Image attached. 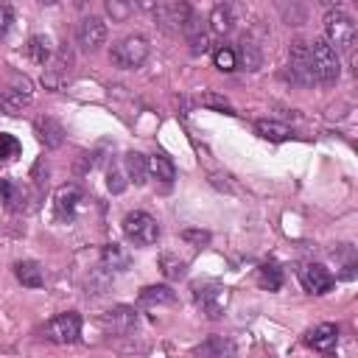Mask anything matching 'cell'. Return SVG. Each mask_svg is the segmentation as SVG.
I'll return each instance as SVG.
<instances>
[{
    "label": "cell",
    "mask_w": 358,
    "mask_h": 358,
    "mask_svg": "<svg viewBox=\"0 0 358 358\" xmlns=\"http://www.w3.org/2000/svg\"><path fill=\"white\" fill-rule=\"evenodd\" d=\"M310 50V70H313V78L319 84H336L338 76H341V62H338V53L336 48L327 42V39H313L308 45Z\"/></svg>",
    "instance_id": "obj_1"
},
{
    "label": "cell",
    "mask_w": 358,
    "mask_h": 358,
    "mask_svg": "<svg viewBox=\"0 0 358 358\" xmlns=\"http://www.w3.org/2000/svg\"><path fill=\"white\" fill-rule=\"evenodd\" d=\"M112 62L117 64V67H123V70H137V67H143V62L148 59V39L145 36H140V34H129V36H123L120 42H115V48H112Z\"/></svg>",
    "instance_id": "obj_2"
},
{
    "label": "cell",
    "mask_w": 358,
    "mask_h": 358,
    "mask_svg": "<svg viewBox=\"0 0 358 358\" xmlns=\"http://www.w3.org/2000/svg\"><path fill=\"white\" fill-rule=\"evenodd\" d=\"M324 36L336 50H352L355 45V22L350 14L330 8L324 17Z\"/></svg>",
    "instance_id": "obj_3"
},
{
    "label": "cell",
    "mask_w": 358,
    "mask_h": 358,
    "mask_svg": "<svg viewBox=\"0 0 358 358\" xmlns=\"http://www.w3.org/2000/svg\"><path fill=\"white\" fill-rule=\"evenodd\" d=\"M123 232L134 246H151L159 238V224H157L154 215H148L143 210H134L123 218Z\"/></svg>",
    "instance_id": "obj_4"
},
{
    "label": "cell",
    "mask_w": 358,
    "mask_h": 358,
    "mask_svg": "<svg viewBox=\"0 0 358 358\" xmlns=\"http://www.w3.org/2000/svg\"><path fill=\"white\" fill-rule=\"evenodd\" d=\"M42 336H45L48 341H53V344H73V341H78V336H81V316H78L76 310L59 313V316H53V319L45 324Z\"/></svg>",
    "instance_id": "obj_5"
},
{
    "label": "cell",
    "mask_w": 358,
    "mask_h": 358,
    "mask_svg": "<svg viewBox=\"0 0 358 358\" xmlns=\"http://www.w3.org/2000/svg\"><path fill=\"white\" fill-rule=\"evenodd\" d=\"M288 67H291V78L302 87H310L316 78H313V70H310V50H308V42L296 39L291 42V50H288Z\"/></svg>",
    "instance_id": "obj_6"
},
{
    "label": "cell",
    "mask_w": 358,
    "mask_h": 358,
    "mask_svg": "<svg viewBox=\"0 0 358 358\" xmlns=\"http://www.w3.org/2000/svg\"><path fill=\"white\" fill-rule=\"evenodd\" d=\"M76 39H78L81 50L95 53V50L106 42V22H103L101 17H95V14L84 17V20L78 22V28H76Z\"/></svg>",
    "instance_id": "obj_7"
},
{
    "label": "cell",
    "mask_w": 358,
    "mask_h": 358,
    "mask_svg": "<svg viewBox=\"0 0 358 358\" xmlns=\"http://www.w3.org/2000/svg\"><path fill=\"white\" fill-rule=\"evenodd\" d=\"M196 302L204 308L210 319H218L229 305V288L224 285H196Z\"/></svg>",
    "instance_id": "obj_8"
},
{
    "label": "cell",
    "mask_w": 358,
    "mask_h": 358,
    "mask_svg": "<svg viewBox=\"0 0 358 358\" xmlns=\"http://www.w3.org/2000/svg\"><path fill=\"white\" fill-rule=\"evenodd\" d=\"M299 282H302V288L308 291V294H327L330 288H333V274L324 268V266H319V263H308V266H302L299 268Z\"/></svg>",
    "instance_id": "obj_9"
},
{
    "label": "cell",
    "mask_w": 358,
    "mask_h": 358,
    "mask_svg": "<svg viewBox=\"0 0 358 358\" xmlns=\"http://www.w3.org/2000/svg\"><path fill=\"white\" fill-rule=\"evenodd\" d=\"M81 199H84V196H81L78 185H62V187L56 190V196H53L56 218H59V221H70V218L76 215V210H78Z\"/></svg>",
    "instance_id": "obj_10"
},
{
    "label": "cell",
    "mask_w": 358,
    "mask_h": 358,
    "mask_svg": "<svg viewBox=\"0 0 358 358\" xmlns=\"http://www.w3.org/2000/svg\"><path fill=\"white\" fill-rule=\"evenodd\" d=\"M336 341H338V327L330 324V322H322L316 324L313 330H308L305 336V344L316 352H333L336 350Z\"/></svg>",
    "instance_id": "obj_11"
},
{
    "label": "cell",
    "mask_w": 358,
    "mask_h": 358,
    "mask_svg": "<svg viewBox=\"0 0 358 358\" xmlns=\"http://www.w3.org/2000/svg\"><path fill=\"white\" fill-rule=\"evenodd\" d=\"M134 324H137L134 310H131V308H123V305L106 310V316H103V327H106V333H115V336H129V333L134 330Z\"/></svg>",
    "instance_id": "obj_12"
},
{
    "label": "cell",
    "mask_w": 358,
    "mask_h": 358,
    "mask_svg": "<svg viewBox=\"0 0 358 358\" xmlns=\"http://www.w3.org/2000/svg\"><path fill=\"white\" fill-rule=\"evenodd\" d=\"M31 103V90H28V81L22 87H0V109L14 115L20 112L22 106Z\"/></svg>",
    "instance_id": "obj_13"
},
{
    "label": "cell",
    "mask_w": 358,
    "mask_h": 358,
    "mask_svg": "<svg viewBox=\"0 0 358 358\" xmlns=\"http://www.w3.org/2000/svg\"><path fill=\"white\" fill-rule=\"evenodd\" d=\"M36 134H39V140H42L48 148H59V145L64 143V129H62V123L53 120V117H39V120H36Z\"/></svg>",
    "instance_id": "obj_14"
},
{
    "label": "cell",
    "mask_w": 358,
    "mask_h": 358,
    "mask_svg": "<svg viewBox=\"0 0 358 358\" xmlns=\"http://www.w3.org/2000/svg\"><path fill=\"white\" fill-rule=\"evenodd\" d=\"M145 165H148V173H151L154 179L165 182V185L176 179V165H173L165 154H151V157H145Z\"/></svg>",
    "instance_id": "obj_15"
},
{
    "label": "cell",
    "mask_w": 358,
    "mask_h": 358,
    "mask_svg": "<svg viewBox=\"0 0 358 358\" xmlns=\"http://www.w3.org/2000/svg\"><path fill=\"white\" fill-rule=\"evenodd\" d=\"M14 274H17V280H20L25 288H42V285H45L42 268H39V263H34V260H20V263H14Z\"/></svg>",
    "instance_id": "obj_16"
},
{
    "label": "cell",
    "mask_w": 358,
    "mask_h": 358,
    "mask_svg": "<svg viewBox=\"0 0 358 358\" xmlns=\"http://www.w3.org/2000/svg\"><path fill=\"white\" fill-rule=\"evenodd\" d=\"M162 11H165V17H168L176 28H185L187 20L193 17V8H190L187 0H162Z\"/></svg>",
    "instance_id": "obj_17"
},
{
    "label": "cell",
    "mask_w": 358,
    "mask_h": 358,
    "mask_svg": "<svg viewBox=\"0 0 358 358\" xmlns=\"http://www.w3.org/2000/svg\"><path fill=\"white\" fill-rule=\"evenodd\" d=\"M210 31L213 34H218V36H227L229 31H232V8L229 6H224V3H218V6H213V11H210Z\"/></svg>",
    "instance_id": "obj_18"
},
{
    "label": "cell",
    "mask_w": 358,
    "mask_h": 358,
    "mask_svg": "<svg viewBox=\"0 0 358 358\" xmlns=\"http://www.w3.org/2000/svg\"><path fill=\"white\" fill-rule=\"evenodd\" d=\"M182 31H185V36H187V42H190V50H193V53H204V50L210 48V42H207V34H204V25H201V20L190 17V20H187V25H185Z\"/></svg>",
    "instance_id": "obj_19"
},
{
    "label": "cell",
    "mask_w": 358,
    "mask_h": 358,
    "mask_svg": "<svg viewBox=\"0 0 358 358\" xmlns=\"http://www.w3.org/2000/svg\"><path fill=\"white\" fill-rule=\"evenodd\" d=\"M140 302L143 305H173L176 302V294L168 285H145L140 291Z\"/></svg>",
    "instance_id": "obj_20"
},
{
    "label": "cell",
    "mask_w": 358,
    "mask_h": 358,
    "mask_svg": "<svg viewBox=\"0 0 358 358\" xmlns=\"http://www.w3.org/2000/svg\"><path fill=\"white\" fill-rule=\"evenodd\" d=\"M255 131L263 137V140H271V143H282L291 137V129L285 123H277V120H257L255 123Z\"/></svg>",
    "instance_id": "obj_21"
},
{
    "label": "cell",
    "mask_w": 358,
    "mask_h": 358,
    "mask_svg": "<svg viewBox=\"0 0 358 358\" xmlns=\"http://www.w3.org/2000/svg\"><path fill=\"white\" fill-rule=\"evenodd\" d=\"M123 165H126V173H129V182L134 185H143L145 176H148V165H145V157L137 154V151H129L123 157Z\"/></svg>",
    "instance_id": "obj_22"
},
{
    "label": "cell",
    "mask_w": 358,
    "mask_h": 358,
    "mask_svg": "<svg viewBox=\"0 0 358 358\" xmlns=\"http://www.w3.org/2000/svg\"><path fill=\"white\" fill-rule=\"evenodd\" d=\"M101 263H103V268H109V271H123V268L129 266V255H126L117 243H106V246L101 249Z\"/></svg>",
    "instance_id": "obj_23"
},
{
    "label": "cell",
    "mask_w": 358,
    "mask_h": 358,
    "mask_svg": "<svg viewBox=\"0 0 358 358\" xmlns=\"http://www.w3.org/2000/svg\"><path fill=\"white\" fill-rule=\"evenodd\" d=\"M280 17L288 22V25H302L305 22V6L302 0H274Z\"/></svg>",
    "instance_id": "obj_24"
},
{
    "label": "cell",
    "mask_w": 358,
    "mask_h": 358,
    "mask_svg": "<svg viewBox=\"0 0 358 358\" xmlns=\"http://www.w3.org/2000/svg\"><path fill=\"white\" fill-rule=\"evenodd\" d=\"M28 56H31L36 64H48L50 56H53V50H50V39L42 36V34L31 36V39H28Z\"/></svg>",
    "instance_id": "obj_25"
},
{
    "label": "cell",
    "mask_w": 358,
    "mask_h": 358,
    "mask_svg": "<svg viewBox=\"0 0 358 358\" xmlns=\"http://www.w3.org/2000/svg\"><path fill=\"white\" fill-rule=\"evenodd\" d=\"M235 62H238L243 70H257V67H260V50H257L249 39H241V48L235 50Z\"/></svg>",
    "instance_id": "obj_26"
},
{
    "label": "cell",
    "mask_w": 358,
    "mask_h": 358,
    "mask_svg": "<svg viewBox=\"0 0 358 358\" xmlns=\"http://www.w3.org/2000/svg\"><path fill=\"white\" fill-rule=\"evenodd\" d=\"M103 11L112 22H126L131 17L134 6H131V0H103Z\"/></svg>",
    "instance_id": "obj_27"
},
{
    "label": "cell",
    "mask_w": 358,
    "mask_h": 358,
    "mask_svg": "<svg viewBox=\"0 0 358 358\" xmlns=\"http://www.w3.org/2000/svg\"><path fill=\"white\" fill-rule=\"evenodd\" d=\"M257 282H260L266 291H277V288L282 285V274H280V268H277L274 263H263V266L257 268Z\"/></svg>",
    "instance_id": "obj_28"
},
{
    "label": "cell",
    "mask_w": 358,
    "mask_h": 358,
    "mask_svg": "<svg viewBox=\"0 0 358 358\" xmlns=\"http://www.w3.org/2000/svg\"><path fill=\"white\" fill-rule=\"evenodd\" d=\"M159 268H162V274H165L168 280H179V277H185L187 263H185V260H176L173 255H162V257H159Z\"/></svg>",
    "instance_id": "obj_29"
},
{
    "label": "cell",
    "mask_w": 358,
    "mask_h": 358,
    "mask_svg": "<svg viewBox=\"0 0 358 358\" xmlns=\"http://www.w3.org/2000/svg\"><path fill=\"white\" fill-rule=\"evenodd\" d=\"M20 151H22L20 140L14 134H8V131H0V162H8L14 157H20Z\"/></svg>",
    "instance_id": "obj_30"
},
{
    "label": "cell",
    "mask_w": 358,
    "mask_h": 358,
    "mask_svg": "<svg viewBox=\"0 0 358 358\" xmlns=\"http://www.w3.org/2000/svg\"><path fill=\"white\" fill-rule=\"evenodd\" d=\"M213 62H215V67L224 70V73H232V70L238 67V62H235V50H232V48H218V50L213 53Z\"/></svg>",
    "instance_id": "obj_31"
},
{
    "label": "cell",
    "mask_w": 358,
    "mask_h": 358,
    "mask_svg": "<svg viewBox=\"0 0 358 358\" xmlns=\"http://www.w3.org/2000/svg\"><path fill=\"white\" fill-rule=\"evenodd\" d=\"M106 187L112 190V193H123L126 190V179H123V171L112 162L109 165V171H106Z\"/></svg>",
    "instance_id": "obj_32"
},
{
    "label": "cell",
    "mask_w": 358,
    "mask_h": 358,
    "mask_svg": "<svg viewBox=\"0 0 358 358\" xmlns=\"http://www.w3.org/2000/svg\"><path fill=\"white\" fill-rule=\"evenodd\" d=\"M201 106H213V109H218V112L235 115V112H232V106H229V101H227V98H221V95H215V92H204V95H201Z\"/></svg>",
    "instance_id": "obj_33"
},
{
    "label": "cell",
    "mask_w": 358,
    "mask_h": 358,
    "mask_svg": "<svg viewBox=\"0 0 358 358\" xmlns=\"http://www.w3.org/2000/svg\"><path fill=\"white\" fill-rule=\"evenodd\" d=\"M11 22H14V11H11V6H8L6 0H0V36L8 34Z\"/></svg>",
    "instance_id": "obj_34"
},
{
    "label": "cell",
    "mask_w": 358,
    "mask_h": 358,
    "mask_svg": "<svg viewBox=\"0 0 358 358\" xmlns=\"http://www.w3.org/2000/svg\"><path fill=\"white\" fill-rule=\"evenodd\" d=\"M182 238H185V241H190V243H199V246H201V243H207V241H210V232H199V229H185V232H182Z\"/></svg>",
    "instance_id": "obj_35"
},
{
    "label": "cell",
    "mask_w": 358,
    "mask_h": 358,
    "mask_svg": "<svg viewBox=\"0 0 358 358\" xmlns=\"http://www.w3.org/2000/svg\"><path fill=\"white\" fill-rule=\"evenodd\" d=\"M196 352H232V347H229V344H224V341H210V344L199 347Z\"/></svg>",
    "instance_id": "obj_36"
},
{
    "label": "cell",
    "mask_w": 358,
    "mask_h": 358,
    "mask_svg": "<svg viewBox=\"0 0 358 358\" xmlns=\"http://www.w3.org/2000/svg\"><path fill=\"white\" fill-rule=\"evenodd\" d=\"M134 6H140L143 11H157V0H134Z\"/></svg>",
    "instance_id": "obj_37"
},
{
    "label": "cell",
    "mask_w": 358,
    "mask_h": 358,
    "mask_svg": "<svg viewBox=\"0 0 358 358\" xmlns=\"http://www.w3.org/2000/svg\"><path fill=\"white\" fill-rule=\"evenodd\" d=\"M319 6H324V8H338L341 6V0H316Z\"/></svg>",
    "instance_id": "obj_38"
},
{
    "label": "cell",
    "mask_w": 358,
    "mask_h": 358,
    "mask_svg": "<svg viewBox=\"0 0 358 358\" xmlns=\"http://www.w3.org/2000/svg\"><path fill=\"white\" fill-rule=\"evenodd\" d=\"M87 3H90V0H73V6H76V8H84Z\"/></svg>",
    "instance_id": "obj_39"
},
{
    "label": "cell",
    "mask_w": 358,
    "mask_h": 358,
    "mask_svg": "<svg viewBox=\"0 0 358 358\" xmlns=\"http://www.w3.org/2000/svg\"><path fill=\"white\" fill-rule=\"evenodd\" d=\"M39 3H42V6H56L59 0H39Z\"/></svg>",
    "instance_id": "obj_40"
}]
</instances>
